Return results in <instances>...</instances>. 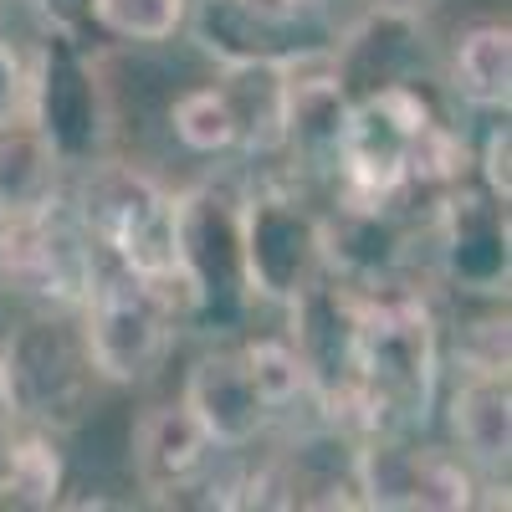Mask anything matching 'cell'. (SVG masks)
<instances>
[{
	"label": "cell",
	"mask_w": 512,
	"mask_h": 512,
	"mask_svg": "<svg viewBox=\"0 0 512 512\" xmlns=\"http://www.w3.org/2000/svg\"><path fill=\"white\" fill-rule=\"evenodd\" d=\"M369 6H374V11H420L425 0H369Z\"/></svg>",
	"instance_id": "obj_25"
},
{
	"label": "cell",
	"mask_w": 512,
	"mask_h": 512,
	"mask_svg": "<svg viewBox=\"0 0 512 512\" xmlns=\"http://www.w3.org/2000/svg\"><path fill=\"white\" fill-rule=\"evenodd\" d=\"M190 21V0H98V31L118 41H169Z\"/></svg>",
	"instance_id": "obj_20"
},
{
	"label": "cell",
	"mask_w": 512,
	"mask_h": 512,
	"mask_svg": "<svg viewBox=\"0 0 512 512\" xmlns=\"http://www.w3.org/2000/svg\"><path fill=\"white\" fill-rule=\"evenodd\" d=\"M26 118L47 134L62 164H93L103 159L108 144V88L98 77V62L82 52L77 36H47L36 67H31V93H26Z\"/></svg>",
	"instance_id": "obj_5"
},
{
	"label": "cell",
	"mask_w": 512,
	"mask_h": 512,
	"mask_svg": "<svg viewBox=\"0 0 512 512\" xmlns=\"http://www.w3.org/2000/svg\"><path fill=\"white\" fill-rule=\"evenodd\" d=\"M236 236H241V282L246 297L292 303L303 287L323 277V236L318 216H308L292 195H251L236 205Z\"/></svg>",
	"instance_id": "obj_7"
},
{
	"label": "cell",
	"mask_w": 512,
	"mask_h": 512,
	"mask_svg": "<svg viewBox=\"0 0 512 512\" xmlns=\"http://www.w3.org/2000/svg\"><path fill=\"white\" fill-rule=\"evenodd\" d=\"M62 200V159L47 134L21 113L0 123V216H26Z\"/></svg>",
	"instance_id": "obj_15"
},
{
	"label": "cell",
	"mask_w": 512,
	"mask_h": 512,
	"mask_svg": "<svg viewBox=\"0 0 512 512\" xmlns=\"http://www.w3.org/2000/svg\"><path fill=\"white\" fill-rule=\"evenodd\" d=\"M236 6H241L251 21H262V26H272V31H287V26L303 21L318 0H236Z\"/></svg>",
	"instance_id": "obj_24"
},
{
	"label": "cell",
	"mask_w": 512,
	"mask_h": 512,
	"mask_svg": "<svg viewBox=\"0 0 512 512\" xmlns=\"http://www.w3.org/2000/svg\"><path fill=\"white\" fill-rule=\"evenodd\" d=\"M210 461V441L195 425V415L175 405H149L134 420V477L149 497H175L185 492Z\"/></svg>",
	"instance_id": "obj_12"
},
{
	"label": "cell",
	"mask_w": 512,
	"mask_h": 512,
	"mask_svg": "<svg viewBox=\"0 0 512 512\" xmlns=\"http://www.w3.org/2000/svg\"><path fill=\"white\" fill-rule=\"evenodd\" d=\"M0 11H6V0H0Z\"/></svg>",
	"instance_id": "obj_27"
},
{
	"label": "cell",
	"mask_w": 512,
	"mask_h": 512,
	"mask_svg": "<svg viewBox=\"0 0 512 512\" xmlns=\"http://www.w3.org/2000/svg\"><path fill=\"white\" fill-rule=\"evenodd\" d=\"M41 16L52 21L57 36H88V26H98V0H36Z\"/></svg>",
	"instance_id": "obj_23"
},
{
	"label": "cell",
	"mask_w": 512,
	"mask_h": 512,
	"mask_svg": "<svg viewBox=\"0 0 512 512\" xmlns=\"http://www.w3.org/2000/svg\"><path fill=\"white\" fill-rule=\"evenodd\" d=\"M62 492V451L47 431H26L6 441V472H0V502L11 507H57Z\"/></svg>",
	"instance_id": "obj_17"
},
{
	"label": "cell",
	"mask_w": 512,
	"mask_h": 512,
	"mask_svg": "<svg viewBox=\"0 0 512 512\" xmlns=\"http://www.w3.org/2000/svg\"><path fill=\"white\" fill-rule=\"evenodd\" d=\"M436 374H441V344L425 297L395 287L390 277L359 287L349 379L369 400L374 436H400L431 415Z\"/></svg>",
	"instance_id": "obj_1"
},
{
	"label": "cell",
	"mask_w": 512,
	"mask_h": 512,
	"mask_svg": "<svg viewBox=\"0 0 512 512\" xmlns=\"http://www.w3.org/2000/svg\"><path fill=\"white\" fill-rule=\"evenodd\" d=\"M441 267L466 292H507V205L492 195L456 190L436 216Z\"/></svg>",
	"instance_id": "obj_10"
},
{
	"label": "cell",
	"mask_w": 512,
	"mask_h": 512,
	"mask_svg": "<svg viewBox=\"0 0 512 512\" xmlns=\"http://www.w3.org/2000/svg\"><path fill=\"white\" fill-rule=\"evenodd\" d=\"M354 487L364 507H400V512L477 507V482L461 456L441 446H405L400 436H364L354 446Z\"/></svg>",
	"instance_id": "obj_8"
},
{
	"label": "cell",
	"mask_w": 512,
	"mask_h": 512,
	"mask_svg": "<svg viewBox=\"0 0 512 512\" xmlns=\"http://www.w3.org/2000/svg\"><path fill=\"white\" fill-rule=\"evenodd\" d=\"M180 405L195 415L205 441L221 446V451L251 446L272 425V405L256 395L241 349H210V354H200L190 364V374H185Z\"/></svg>",
	"instance_id": "obj_9"
},
{
	"label": "cell",
	"mask_w": 512,
	"mask_h": 512,
	"mask_svg": "<svg viewBox=\"0 0 512 512\" xmlns=\"http://www.w3.org/2000/svg\"><path fill=\"white\" fill-rule=\"evenodd\" d=\"M451 93L477 113H507V103H512V31L502 21L472 26L456 41Z\"/></svg>",
	"instance_id": "obj_16"
},
{
	"label": "cell",
	"mask_w": 512,
	"mask_h": 512,
	"mask_svg": "<svg viewBox=\"0 0 512 512\" xmlns=\"http://www.w3.org/2000/svg\"><path fill=\"white\" fill-rule=\"evenodd\" d=\"M451 436L461 456L482 466V472H502L512 456V390L507 374L492 369H466V379L451 395Z\"/></svg>",
	"instance_id": "obj_14"
},
{
	"label": "cell",
	"mask_w": 512,
	"mask_h": 512,
	"mask_svg": "<svg viewBox=\"0 0 512 512\" xmlns=\"http://www.w3.org/2000/svg\"><path fill=\"white\" fill-rule=\"evenodd\" d=\"M77 221L103 251L118 256L123 272L144 277L175 318L200 313V292H195V282L180 262L175 195H169L154 175H144V169L123 164V159L82 164Z\"/></svg>",
	"instance_id": "obj_2"
},
{
	"label": "cell",
	"mask_w": 512,
	"mask_h": 512,
	"mask_svg": "<svg viewBox=\"0 0 512 512\" xmlns=\"http://www.w3.org/2000/svg\"><path fill=\"white\" fill-rule=\"evenodd\" d=\"M93 384L98 374L67 313L21 323L11 333V344L0 349V405L31 431H67V425H77L82 410H88Z\"/></svg>",
	"instance_id": "obj_3"
},
{
	"label": "cell",
	"mask_w": 512,
	"mask_h": 512,
	"mask_svg": "<svg viewBox=\"0 0 512 512\" xmlns=\"http://www.w3.org/2000/svg\"><path fill=\"white\" fill-rule=\"evenodd\" d=\"M0 292H6V216H0Z\"/></svg>",
	"instance_id": "obj_26"
},
{
	"label": "cell",
	"mask_w": 512,
	"mask_h": 512,
	"mask_svg": "<svg viewBox=\"0 0 512 512\" xmlns=\"http://www.w3.org/2000/svg\"><path fill=\"white\" fill-rule=\"evenodd\" d=\"M169 128L190 154H226L236 149V113L221 88H190L169 108Z\"/></svg>",
	"instance_id": "obj_18"
},
{
	"label": "cell",
	"mask_w": 512,
	"mask_h": 512,
	"mask_svg": "<svg viewBox=\"0 0 512 512\" xmlns=\"http://www.w3.org/2000/svg\"><path fill=\"white\" fill-rule=\"evenodd\" d=\"M98 277V241L82 231L77 210H62V200L6 216V287L41 297L57 313H77Z\"/></svg>",
	"instance_id": "obj_6"
},
{
	"label": "cell",
	"mask_w": 512,
	"mask_h": 512,
	"mask_svg": "<svg viewBox=\"0 0 512 512\" xmlns=\"http://www.w3.org/2000/svg\"><path fill=\"white\" fill-rule=\"evenodd\" d=\"M482 180H487V195L492 200H512V128L497 123L487 144H482Z\"/></svg>",
	"instance_id": "obj_21"
},
{
	"label": "cell",
	"mask_w": 512,
	"mask_h": 512,
	"mask_svg": "<svg viewBox=\"0 0 512 512\" xmlns=\"http://www.w3.org/2000/svg\"><path fill=\"white\" fill-rule=\"evenodd\" d=\"M77 313H82L77 333L98 384H144L164 364L180 328V318L159 303V292L123 267L98 277V287Z\"/></svg>",
	"instance_id": "obj_4"
},
{
	"label": "cell",
	"mask_w": 512,
	"mask_h": 512,
	"mask_svg": "<svg viewBox=\"0 0 512 512\" xmlns=\"http://www.w3.org/2000/svg\"><path fill=\"white\" fill-rule=\"evenodd\" d=\"M26 93H31V67L21 62L11 41H0V123L26 113Z\"/></svg>",
	"instance_id": "obj_22"
},
{
	"label": "cell",
	"mask_w": 512,
	"mask_h": 512,
	"mask_svg": "<svg viewBox=\"0 0 512 512\" xmlns=\"http://www.w3.org/2000/svg\"><path fill=\"white\" fill-rule=\"evenodd\" d=\"M241 359H246V374L256 384V395L272 405V415L313 390L308 364H303V354L292 349V338H256V344L241 349Z\"/></svg>",
	"instance_id": "obj_19"
},
{
	"label": "cell",
	"mask_w": 512,
	"mask_h": 512,
	"mask_svg": "<svg viewBox=\"0 0 512 512\" xmlns=\"http://www.w3.org/2000/svg\"><path fill=\"white\" fill-rule=\"evenodd\" d=\"M349 113H354V98H349L344 82H338L333 67L303 72V62L292 57V67H287V113H282V154H292L297 169H308V175H333L338 154H344Z\"/></svg>",
	"instance_id": "obj_11"
},
{
	"label": "cell",
	"mask_w": 512,
	"mask_h": 512,
	"mask_svg": "<svg viewBox=\"0 0 512 512\" xmlns=\"http://www.w3.org/2000/svg\"><path fill=\"white\" fill-rule=\"evenodd\" d=\"M287 67L292 57H246L226 62L216 88L236 113V144L246 154L282 149V113H287Z\"/></svg>",
	"instance_id": "obj_13"
}]
</instances>
